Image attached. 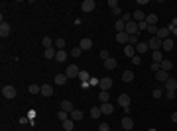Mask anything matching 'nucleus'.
<instances>
[{
	"label": "nucleus",
	"instance_id": "dca6fc26",
	"mask_svg": "<svg viewBox=\"0 0 177 131\" xmlns=\"http://www.w3.org/2000/svg\"><path fill=\"white\" fill-rule=\"evenodd\" d=\"M161 49H164V51H173V39L171 37L164 39V41H161Z\"/></svg>",
	"mask_w": 177,
	"mask_h": 131
},
{
	"label": "nucleus",
	"instance_id": "052dcab7",
	"mask_svg": "<svg viewBox=\"0 0 177 131\" xmlns=\"http://www.w3.org/2000/svg\"><path fill=\"white\" fill-rule=\"evenodd\" d=\"M171 33H173V35H175V37H177V26H175V27H173V30H171Z\"/></svg>",
	"mask_w": 177,
	"mask_h": 131
},
{
	"label": "nucleus",
	"instance_id": "a18cd8bd",
	"mask_svg": "<svg viewBox=\"0 0 177 131\" xmlns=\"http://www.w3.org/2000/svg\"><path fill=\"white\" fill-rule=\"evenodd\" d=\"M152 96L156 98V100H159V98H164V92H161V90H153V92H152Z\"/></svg>",
	"mask_w": 177,
	"mask_h": 131
},
{
	"label": "nucleus",
	"instance_id": "5701e85b",
	"mask_svg": "<svg viewBox=\"0 0 177 131\" xmlns=\"http://www.w3.org/2000/svg\"><path fill=\"white\" fill-rule=\"evenodd\" d=\"M114 30H116V33H122V32H126V24H124L122 20H118V22H114Z\"/></svg>",
	"mask_w": 177,
	"mask_h": 131
},
{
	"label": "nucleus",
	"instance_id": "f3484780",
	"mask_svg": "<svg viewBox=\"0 0 177 131\" xmlns=\"http://www.w3.org/2000/svg\"><path fill=\"white\" fill-rule=\"evenodd\" d=\"M128 39H130V35H128L126 32L116 33V41H118V43H124V45H128Z\"/></svg>",
	"mask_w": 177,
	"mask_h": 131
},
{
	"label": "nucleus",
	"instance_id": "680f3d73",
	"mask_svg": "<svg viewBox=\"0 0 177 131\" xmlns=\"http://www.w3.org/2000/svg\"><path fill=\"white\" fill-rule=\"evenodd\" d=\"M148 131H158V129H156V127H150V129H148Z\"/></svg>",
	"mask_w": 177,
	"mask_h": 131
},
{
	"label": "nucleus",
	"instance_id": "39448f33",
	"mask_svg": "<svg viewBox=\"0 0 177 131\" xmlns=\"http://www.w3.org/2000/svg\"><path fill=\"white\" fill-rule=\"evenodd\" d=\"M126 33H128V35H138V33H140V30H138V22H134V20L128 22V24H126Z\"/></svg>",
	"mask_w": 177,
	"mask_h": 131
},
{
	"label": "nucleus",
	"instance_id": "6e6552de",
	"mask_svg": "<svg viewBox=\"0 0 177 131\" xmlns=\"http://www.w3.org/2000/svg\"><path fill=\"white\" fill-rule=\"evenodd\" d=\"M148 47H150L152 51H159V49H161V39H158V37H152L150 41H148Z\"/></svg>",
	"mask_w": 177,
	"mask_h": 131
},
{
	"label": "nucleus",
	"instance_id": "4d7b16f0",
	"mask_svg": "<svg viewBox=\"0 0 177 131\" xmlns=\"http://www.w3.org/2000/svg\"><path fill=\"white\" fill-rule=\"evenodd\" d=\"M114 12V16H122V10H120V6H116V8H112Z\"/></svg>",
	"mask_w": 177,
	"mask_h": 131
},
{
	"label": "nucleus",
	"instance_id": "49530a36",
	"mask_svg": "<svg viewBox=\"0 0 177 131\" xmlns=\"http://www.w3.org/2000/svg\"><path fill=\"white\" fill-rule=\"evenodd\" d=\"M120 20L124 22V24H128V22H132V16H130V14H122V16H120Z\"/></svg>",
	"mask_w": 177,
	"mask_h": 131
},
{
	"label": "nucleus",
	"instance_id": "0eeeda50",
	"mask_svg": "<svg viewBox=\"0 0 177 131\" xmlns=\"http://www.w3.org/2000/svg\"><path fill=\"white\" fill-rule=\"evenodd\" d=\"M10 32H12L10 24H8V22H2V24H0V37H8Z\"/></svg>",
	"mask_w": 177,
	"mask_h": 131
},
{
	"label": "nucleus",
	"instance_id": "a19ab883",
	"mask_svg": "<svg viewBox=\"0 0 177 131\" xmlns=\"http://www.w3.org/2000/svg\"><path fill=\"white\" fill-rule=\"evenodd\" d=\"M138 43H140V41H138V35H130V39H128V45H134V47H136Z\"/></svg>",
	"mask_w": 177,
	"mask_h": 131
},
{
	"label": "nucleus",
	"instance_id": "58836bf2",
	"mask_svg": "<svg viewBox=\"0 0 177 131\" xmlns=\"http://www.w3.org/2000/svg\"><path fill=\"white\" fill-rule=\"evenodd\" d=\"M55 47H57V51H61V49L65 47V39H63V37H57V39H55Z\"/></svg>",
	"mask_w": 177,
	"mask_h": 131
},
{
	"label": "nucleus",
	"instance_id": "603ef678",
	"mask_svg": "<svg viewBox=\"0 0 177 131\" xmlns=\"http://www.w3.org/2000/svg\"><path fill=\"white\" fill-rule=\"evenodd\" d=\"M132 63H134V65H140V63H142V57H140V55H134V57H132Z\"/></svg>",
	"mask_w": 177,
	"mask_h": 131
},
{
	"label": "nucleus",
	"instance_id": "2eb2a0df",
	"mask_svg": "<svg viewBox=\"0 0 177 131\" xmlns=\"http://www.w3.org/2000/svg\"><path fill=\"white\" fill-rule=\"evenodd\" d=\"M124 55H126L128 59H132L134 55H138V53H136V47H134V45H124Z\"/></svg>",
	"mask_w": 177,
	"mask_h": 131
},
{
	"label": "nucleus",
	"instance_id": "3c124183",
	"mask_svg": "<svg viewBox=\"0 0 177 131\" xmlns=\"http://www.w3.org/2000/svg\"><path fill=\"white\" fill-rule=\"evenodd\" d=\"M175 26H177V18H173L171 22H169V26H167V30H169V32H171V30H173V27H175Z\"/></svg>",
	"mask_w": 177,
	"mask_h": 131
},
{
	"label": "nucleus",
	"instance_id": "cd10ccee",
	"mask_svg": "<svg viewBox=\"0 0 177 131\" xmlns=\"http://www.w3.org/2000/svg\"><path fill=\"white\" fill-rule=\"evenodd\" d=\"M122 80L124 82H132V80H134V72H132V70H124L122 72Z\"/></svg>",
	"mask_w": 177,
	"mask_h": 131
},
{
	"label": "nucleus",
	"instance_id": "f03ea898",
	"mask_svg": "<svg viewBox=\"0 0 177 131\" xmlns=\"http://www.w3.org/2000/svg\"><path fill=\"white\" fill-rule=\"evenodd\" d=\"M112 84H114L112 78H110V76H105V78H100V80H99V88L105 90V92H108L110 88H112Z\"/></svg>",
	"mask_w": 177,
	"mask_h": 131
},
{
	"label": "nucleus",
	"instance_id": "9b49d317",
	"mask_svg": "<svg viewBox=\"0 0 177 131\" xmlns=\"http://www.w3.org/2000/svg\"><path fill=\"white\" fill-rule=\"evenodd\" d=\"M169 33H171V32H169L167 27H158V33H156V37L164 41V39H167V37H169Z\"/></svg>",
	"mask_w": 177,
	"mask_h": 131
},
{
	"label": "nucleus",
	"instance_id": "2f4dec72",
	"mask_svg": "<svg viewBox=\"0 0 177 131\" xmlns=\"http://www.w3.org/2000/svg\"><path fill=\"white\" fill-rule=\"evenodd\" d=\"M65 59H67V51H63V49H61V51H57V55H55V61H57V63H63Z\"/></svg>",
	"mask_w": 177,
	"mask_h": 131
},
{
	"label": "nucleus",
	"instance_id": "20e7f679",
	"mask_svg": "<svg viewBox=\"0 0 177 131\" xmlns=\"http://www.w3.org/2000/svg\"><path fill=\"white\" fill-rule=\"evenodd\" d=\"M79 67L77 65H69L67 67V70H65V75H67V78H79Z\"/></svg>",
	"mask_w": 177,
	"mask_h": 131
},
{
	"label": "nucleus",
	"instance_id": "4be33fe9",
	"mask_svg": "<svg viewBox=\"0 0 177 131\" xmlns=\"http://www.w3.org/2000/svg\"><path fill=\"white\" fill-rule=\"evenodd\" d=\"M100 115H102L100 106H93V108H91V118H93V119H99Z\"/></svg>",
	"mask_w": 177,
	"mask_h": 131
},
{
	"label": "nucleus",
	"instance_id": "c756f323",
	"mask_svg": "<svg viewBox=\"0 0 177 131\" xmlns=\"http://www.w3.org/2000/svg\"><path fill=\"white\" fill-rule=\"evenodd\" d=\"M28 92L30 94H41V86L40 84H30L28 86Z\"/></svg>",
	"mask_w": 177,
	"mask_h": 131
},
{
	"label": "nucleus",
	"instance_id": "aec40b11",
	"mask_svg": "<svg viewBox=\"0 0 177 131\" xmlns=\"http://www.w3.org/2000/svg\"><path fill=\"white\" fill-rule=\"evenodd\" d=\"M116 65H118V61L114 59V57H110V59H106V61H105V69L112 70V69H116Z\"/></svg>",
	"mask_w": 177,
	"mask_h": 131
},
{
	"label": "nucleus",
	"instance_id": "4468645a",
	"mask_svg": "<svg viewBox=\"0 0 177 131\" xmlns=\"http://www.w3.org/2000/svg\"><path fill=\"white\" fill-rule=\"evenodd\" d=\"M61 110H63V112H67V114H71L73 110H75V106H73V102H71V100H63V102H61Z\"/></svg>",
	"mask_w": 177,
	"mask_h": 131
},
{
	"label": "nucleus",
	"instance_id": "8fccbe9b",
	"mask_svg": "<svg viewBox=\"0 0 177 131\" xmlns=\"http://www.w3.org/2000/svg\"><path fill=\"white\" fill-rule=\"evenodd\" d=\"M99 131H110V125H108V123H100V125H99Z\"/></svg>",
	"mask_w": 177,
	"mask_h": 131
},
{
	"label": "nucleus",
	"instance_id": "6ab92c4d",
	"mask_svg": "<svg viewBox=\"0 0 177 131\" xmlns=\"http://www.w3.org/2000/svg\"><path fill=\"white\" fill-rule=\"evenodd\" d=\"M132 20L134 22H144L146 20V14L142 10H134V14H132Z\"/></svg>",
	"mask_w": 177,
	"mask_h": 131
},
{
	"label": "nucleus",
	"instance_id": "f257e3e1",
	"mask_svg": "<svg viewBox=\"0 0 177 131\" xmlns=\"http://www.w3.org/2000/svg\"><path fill=\"white\" fill-rule=\"evenodd\" d=\"M2 96H4L6 100H14V98H16V88H14L12 84L2 86Z\"/></svg>",
	"mask_w": 177,
	"mask_h": 131
},
{
	"label": "nucleus",
	"instance_id": "ea45409f",
	"mask_svg": "<svg viewBox=\"0 0 177 131\" xmlns=\"http://www.w3.org/2000/svg\"><path fill=\"white\" fill-rule=\"evenodd\" d=\"M28 123H34L28 115H20V125H28Z\"/></svg>",
	"mask_w": 177,
	"mask_h": 131
},
{
	"label": "nucleus",
	"instance_id": "7ed1b4c3",
	"mask_svg": "<svg viewBox=\"0 0 177 131\" xmlns=\"http://www.w3.org/2000/svg\"><path fill=\"white\" fill-rule=\"evenodd\" d=\"M120 125H122L124 131H130V129H134V119H132L130 115H124L122 121H120Z\"/></svg>",
	"mask_w": 177,
	"mask_h": 131
},
{
	"label": "nucleus",
	"instance_id": "473e14b6",
	"mask_svg": "<svg viewBox=\"0 0 177 131\" xmlns=\"http://www.w3.org/2000/svg\"><path fill=\"white\" fill-rule=\"evenodd\" d=\"M55 55H57V51L51 47V49H46L43 51V57H46V59H55Z\"/></svg>",
	"mask_w": 177,
	"mask_h": 131
},
{
	"label": "nucleus",
	"instance_id": "e433bc0d",
	"mask_svg": "<svg viewBox=\"0 0 177 131\" xmlns=\"http://www.w3.org/2000/svg\"><path fill=\"white\" fill-rule=\"evenodd\" d=\"M79 80H81V82H88V80H91V75H88L87 70H81V72H79Z\"/></svg>",
	"mask_w": 177,
	"mask_h": 131
},
{
	"label": "nucleus",
	"instance_id": "f704fd0d",
	"mask_svg": "<svg viewBox=\"0 0 177 131\" xmlns=\"http://www.w3.org/2000/svg\"><path fill=\"white\" fill-rule=\"evenodd\" d=\"M41 43H43V47H46V49H51V47L55 45V41L51 39V37H43V39H41Z\"/></svg>",
	"mask_w": 177,
	"mask_h": 131
},
{
	"label": "nucleus",
	"instance_id": "09e8293b",
	"mask_svg": "<svg viewBox=\"0 0 177 131\" xmlns=\"http://www.w3.org/2000/svg\"><path fill=\"white\" fill-rule=\"evenodd\" d=\"M138 30L142 32V30H148V24H146V20L144 22H138Z\"/></svg>",
	"mask_w": 177,
	"mask_h": 131
},
{
	"label": "nucleus",
	"instance_id": "c03bdc74",
	"mask_svg": "<svg viewBox=\"0 0 177 131\" xmlns=\"http://www.w3.org/2000/svg\"><path fill=\"white\" fill-rule=\"evenodd\" d=\"M99 57H100L102 61H106V59H110V53H108V51H100V53H99Z\"/></svg>",
	"mask_w": 177,
	"mask_h": 131
},
{
	"label": "nucleus",
	"instance_id": "b1692460",
	"mask_svg": "<svg viewBox=\"0 0 177 131\" xmlns=\"http://www.w3.org/2000/svg\"><path fill=\"white\" fill-rule=\"evenodd\" d=\"M159 65H161V70H165V72H169V70L173 69V63L169 61V59H164V61H161Z\"/></svg>",
	"mask_w": 177,
	"mask_h": 131
},
{
	"label": "nucleus",
	"instance_id": "c85d7f7f",
	"mask_svg": "<svg viewBox=\"0 0 177 131\" xmlns=\"http://www.w3.org/2000/svg\"><path fill=\"white\" fill-rule=\"evenodd\" d=\"M63 129H65V131H73V129H75V121H73L71 118L65 119V121H63Z\"/></svg>",
	"mask_w": 177,
	"mask_h": 131
},
{
	"label": "nucleus",
	"instance_id": "412c9836",
	"mask_svg": "<svg viewBox=\"0 0 177 131\" xmlns=\"http://www.w3.org/2000/svg\"><path fill=\"white\" fill-rule=\"evenodd\" d=\"M67 80H69V78H67V75H55V84H59V86H63V84H67Z\"/></svg>",
	"mask_w": 177,
	"mask_h": 131
},
{
	"label": "nucleus",
	"instance_id": "5fc2aeb1",
	"mask_svg": "<svg viewBox=\"0 0 177 131\" xmlns=\"http://www.w3.org/2000/svg\"><path fill=\"white\" fill-rule=\"evenodd\" d=\"M35 115H38V114H35V110H30L28 112V118L32 119V121H35Z\"/></svg>",
	"mask_w": 177,
	"mask_h": 131
},
{
	"label": "nucleus",
	"instance_id": "7c9ffc66",
	"mask_svg": "<svg viewBox=\"0 0 177 131\" xmlns=\"http://www.w3.org/2000/svg\"><path fill=\"white\" fill-rule=\"evenodd\" d=\"M156 22H158V16H156V14H148V16H146V24H148V26H156Z\"/></svg>",
	"mask_w": 177,
	"mask_h": 131
},
{
	"label": "nucleus",
	"instance_id": "13d9d810",
	"mask_svg": "<svg viewBox=\"0 0 177 131\" xmlns=\"http://www.w3.org/2000/svg\"><path fill=\"white\" fill-rule=\"evenodd\" d=\"M108 6H110V8H116L118 2H116V0H108Z\"/></svg>",
	"mask_w": 177,
	"mask_h": 131
},
{
	"label": "nucleus",
	"instance_id": "72a5a7b5",
	"mask_svg": "<svg viewBox=\"0 0 177 131\" xmlns=\"http://www.w3.org/2000/svg\"><path fill=\"white\" fill-rule=\"evenodd\" d=\"M152 61H153V63H161V61H164V57H161V49H159V51H153V53H152Z\"/></svg>",
	"mask_w": 177,
	"mask_h": 131
},
{
	"label": "nucleus",
	"instance_id": "423d86ee",
	"mask_svg": "<svg viewBox=\"0 0 177 131\" xmlns=\"http://www.w3.org/2000/svg\"><path fill=\"white\" fill-rule=\"evenodd\" d=\"M94 6H97V2H94V0H83V4H81V10H83V12H93Z\"/></svg>",
	"mask_w": 177,
	"mask_h": 131
},
{
	"label": "nucleus",
	"instance_id": "864d4df0",
	"mask_svg": "<svg viewBox=\"0 0 177 131\" xmlns=\"http://www.w3.org/2000/svg\"><path fill=\"white\" fill-rule=\"evenodd\" d=\"M164 96H165L167 100H175V92H167V90H165V94H164Z\"/></svg>",
	"mask_w": 177,
	"mask_h": 131
},
{
	"label": "nucleus",
	"instance_id": "393cba45",
	"mask_svg": "<svg viewBox=\"0 0 177 131\" xmlns=\"http://www.w3.org/2000/svg\"><path fill=\"white\" fill-rule=\"evenodd\" d=\"M146 51H150L148 43H146V41H140L138 45H136V53H146Z\"/></svg>",
	"mask_w": 177,
	"mask_h": 131
},
{
	"label": "nucleus",
	"instance_id": "6e6d98bb",
	"mask_svg": "<svg viewBox=\"0 0 177 131\" xmlns=\"http://www.w3.org/2000/svg\"><path fill=\"white\" fill-rule=\"evenodd\" d=\"M88 84H91V86H99V78L91 76V80H88Z\"/></svg>",
	"mask_w": 177,
	"mask_h": 131
},
{
	"label": "nucleus",
	"instance_id": "1a4fd4ad",
	"mask_svg": "<svg viewBox=\"0 0 177 131\" xmlns=\"http://www.w3.org/2000/svg\"><path fill=\"white\" fill-rule=\"evenodd\" d=\"M164 86H165L167 92H175L177 90V80H175V78H167V80L164 82Z\"/></svg>",
	"mask_w": 177,
	"mask_h": 131
},
{
	"label": "nucleus",
	"instance_id": "de8ad7c7",
	"mask_svg": "<svg viewBox=\"0 0 177 131\" xmlns=\"http://www.w3.org/2000/svg\"><path fill=\"white\" fill-rule=\"evenodd\" d=\"M150 69H152L153 72H158V70H161V65H159V63H152V67H150Z\"/></svg>",
	"mask_w": 177,
	"mask_h": 131
},
{
	"label": "nucleus",
	"instance_id": "c9c22d12",
	"mask_svg": "<svg viewBox=\"0 0 177 131\" xmlns=\"http://www.w3.org/2000/svg\"><path fill=\"white\" fill-rule=\"evenodd\" d=\"M99 100H100V104H106V102L110 100V96H108V92H105V90H100V92H99Z\"/></svg>",
	"mask_w": 177,
	"mask_h": 131
},
{
	"label": "nucleus",
	"instance_id": "4c0bfd02",
	"mask_svg": "<svg viewBox=\"0 0 177 131\" xmlns=\"http://www.w3.org/2000/svg\"><path fill=\"white\" fill-rule=\"evenodd\" d=\"M57 118L61 119V123H63L65 119H69V118H71V114H67V112H63V110H59V114H57Z\"/></svg>",
	"mask_w": 177,
	"mask_h": 131
},
{
	"label": "nucleus",
	"instance_id": "a211bd4d",
	"mask_svg": "<svg viewBox=\"0 0 177 131\" xmlns=\"http://www.w3.org/2000/svg\"><path fill=\"white\" fill-rule=\"evenodd\" d=\"M41 94L43 96H53V86L51 84H41Z\"/></svg>",
	"mask_w": 177,
	"mask_h": 131
},
{
	"label": "nucleus",
	"instance_id": "ddd939ff",
	"mask_svg": "<svg viewBox=\"0 0 177 131\" xmlns=\"http://www.w3.org/2000/svg\"><path fill=\"white\" fill-rule=\"evenodd\" d=\"M118 104L122 108H130V96L128 94H120V96H118Z\"/></svg>",
	"mask_w": 177,
	"mask_h": 131
},
{
	"label": "nucleus",
	"instance_id": "f8f14e48",
	"mask_svg": "<svg viewBox=\"0 0 177 131\" xmlns=\"http://www.w3.org/2000/svg\"><path fill=\"white\" fill-rule=\"evenodd\" d=\"M100 112L105 114V115H110V114H114V106L110 104V102H106V104H100Z\"/></svg>",
	"mask_w": 177,
	"mask_h": 131
},
{
	"label": "nucleus",
	"instance_id": "9d476101",
	"mask_svg": "<svg viewBox=\"0 0 177 131\" xmlns=\"http://www.w3.org/2000/svg\"><path fill=\"white\" fill-rule=\"evenodd\" d=\"M79 47L83 49V51L93 49V39H91V37H83V39H81V43H79Z\"/></svg>",
	"mask_w": 177,
	"mask_h": 131
},
{
	"label": "nucleus",
	"instance_id": "37998d69",
	"mask_svg": "<svg viewBox=\"0 0 177 131\" xmlns=\"http://www.w3.org/2000/svg\"><path fill=\"white\" fill-rule=\"evenodd\" d=\"M148 33H152V35H156L158 33V26H148V30H146Z\"/></svg>",
	"mask_w": 177,
	"mask_h": 131
},
{
	"label": "nucleus",
	"instance_id": "79ce46f5",
	"mask_svg": "<svg viewBox=\"0 0 177 131\" xmlns=\"http://www.w3.org/2000/svg\"><path fill=\"white\" fill-rule=\"evenodd\" d=\"M81 53H83V49H81V47H75V49H71L69 55H73V57H81Z\"/></svg>",
	"mask_w": 177,
	"mask_h": 131
},
{
	"label": "nucleus",
	"instance_id": "bf43d9fd",
	"mask_svg": "<svg viewBox=\"0 0 177 131\" xmlns=\"http://www.w3.org/2000/svg\"><path fill=\"white\" fill-rule=\"evenodd\" d=\"M171 121H173V123H177V112H175V114H171Z\"/></svg>",
	"mask_w": 177,
	"mask_h": 131
},
{
	"label": "nucleus",
	"instance_id": "bb28decb",
	"mask_svg": "<svg viewBox=\"0 0 177 131\" xmlns=\"http://www.w3.org/2000/svg\"><path fill=\"white\" fill-rule=\"evenodd\" d=\"M71 119H73V121H81V119H83V112L75 108V110L71 112Z\"/></svg>",
	"mask_w": 177,
	"mask_h": 131
},
{
	"label": "nucleus",
	"instance_id": "a878e982",
	"mask_svg": "<svg viewBox=\"0 0 177 131\" xmlns=\"http://www.w3.org/2000/svg\"><path fill=\"white\" fill-rule=\"evenodd\" d=\"M156 78H158L159 82H165L167 78H169V72H165V70H158V72H156Z\"/></svg>",
	"mask_w": 177,
	"mask_h": 131
}]
</instances>
